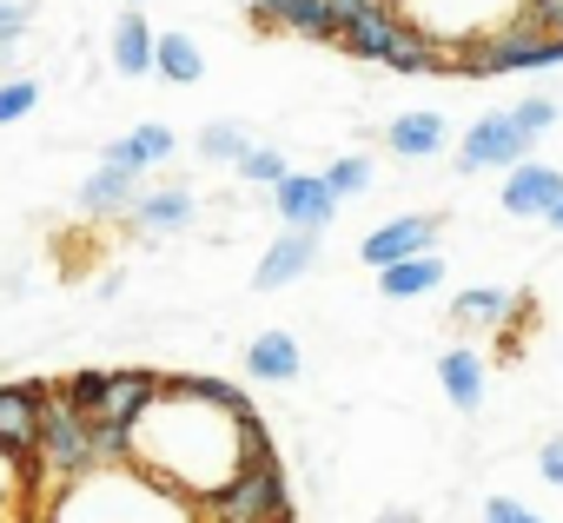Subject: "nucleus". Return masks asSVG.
<instances>
[{"instance_id":"nucleus-1","label":"nucleus","mask_w":563,"mask_h":523,"mask_svg":"<svg viewBox=\"0 0 563 523\" xmlns=\"http://www.w3.org/2000/svg\"><path fill=\"white\" fill-rule=\"evenodd\" d=\"M258 450H272L258 418H232L225 404L199 398L192 378H166V391L126 431V464L140 477H153L159 490L186 497V503L219 497L239 477V464L258 457Z\"/></svg>"},{"instance_id":"nucleus-2","label":"nucleus","mask_w":563,"mask_h":523,"mask_svg":"<svg viewBox=\"0 0 563 523\" xmlns=\"http://www.w3.org/2000/svg\"><path fill=\"white\" fill-rule=\"evenodd\" d=\"M41 523H199V503L159 490L133 464H113V470H93V477L54 490Z\"/></svg>"},{"instance_id":"nucleus-3","label":"nucleus","mask_w":563,"mask_h":523,"mask_svg":"<svg viewBox=\"0 0 563 523\" xmlns=\"http://www.w3.org/2000/svg\"><path fill=\"white\" fill-rule=\"evenodd\" d=\"M391 8L411 34H424L444 60H457V54L497 41L504 27H517L530 14V0H391Z\"/></svg>"},{"instance_id":"nucleus-4","label":"nucleus","mask_w":563,"mask_h":523,"mask_svg":"<svg viewBox=\"0 0 563 523\" xmlns=\"http://www.w3.org/2000/svg\"><path fill=\"white\" fill-rule=\"evenodd\" d=\"M199 516H206V523H292V490H286L278 457H272V450L245 457L239 477H232L219 497L199 503Z\"/></svg>"},{"instance_id":"nucleus-5","label":"nucleus","mask_w":563,"mask_h":523,"mask_svg":"<svg viewBox=\"0 0 563 523\" xmlns=\"http://www.w3.org/2000/svg\"><path fill=\"white\" fill-rule=\"evenodd\" d=\"M550 67H563V41L537 34L530 21H517V27H504L497 41H484V47H471V54L451 60V74H471V80H497V74H550Z\"/></svg>"},{"instance_id":"nucleus-6","label":"nucleus","mask_w":563,"mask_h":523,"mask_svg":"<svg viewBox=\"0 0 563 523\" xmlns=\"http://www.w3.org/2000/svg\"><path fill=\"white\" fill-rule=\"evenodd\" d=\"M332 21H339V41L332 47H345L352 60H391V47H398V34H405V21H398V8L391 0H332Z\"/></svg>"},{"instance_id":"nucleus-7","label":"nucleus","mask_w":563,"mask_h":523,"mask_svg":"<svg viewBox=\"0 0 563 523\" xmlns=\"http://www.w3.org/2000/svg\"><path fill=\"white\" fill-rule=\"evenodd\" d=\"M523 159H530V140L510 120V107L504 113H477L464 126V140H457V173H510Z\"/></svg>"},{"instance_id":"nucleus-8","label":"nucleus","mask_w":563,"mask_h":523,"mask_svg":"<svg viewBox=\"0 0 563 523\" xmlns=\"http://www.w3.org/2000/svg\"><path fill=\"white\" fill-rule=\"evenodd\" d=\"M272 212L286 219V232H325L339 219V192L325 186V173H286L272 186Z\"/></svg>"},{"instance_id":"nucleus-9","label":"nucleus","mask_w":563,"mask_h":523,"mask_svg":"<svg viewBox=\"0 0 563 523\" xmlns=\"http://www.w3.org/2000/svg\"><path fill=\"white\" fill-rule=\"evenodd\" d=\"M438 232H444V219H438V212H405V219H385L378 232H365L358 258H365L372 272H385V266H398V258L438 252Z\"/></svg>"},{"instance_id":"nucleus-10","label":"nucleus","mask_w":563,"mask_h":523,"mask_svg":"<svg viewBox=\"0 0 563 523\" xmlns=\"http://www.w3.org/2000/svg\"><path fill=\"white\" fill-rule=\"evenodd\" d=\"M41 411H47V385H0V450H14L34 464V437H41Z\"/></svg>"},{"instance_id":"nucleus-11","label":"nucleus","mask_w":563,"mask_h":523,"mask_svg":"<svg viewBox=\"0 0 563 523\" xmlns=\"http://www.w3.org/2000/svg\"><path fill=\"white\" fill-rule=\"evenodd\" d=\"M312 266H319V232H278V238L265 245V258L252 266V286H258V292H286V286H299Z\"/></svg>"},{"instance_id":"nucleus-12","label":"nucleus","mask_w":563,"mask_h":523,"mask_svg":"<svg viewBox=\"0 0 563 523\" xmlns=\"http://www.w3.org/2000/svg\"><path fill=\"white\" fill-rule=\"evenodd\" d=\"M179 153V133L173 126H159V120H146V126H133V133H120V140H107L100 146V166H113V173H146V166H166Z\"/></svg>"},{"instance_id":"nucleus-13","label":"nucleus","mask_w":563,"mask_h":523,"mask_svg":"<svg viewBox=\"0 0 563 523\" xmlns=\"http://www.w3.org/2000/svg\"><path fill=\"white\" fill-rule=\"evenodd\" d=\"M563 199V173L543 159H523L504 173V212L510 219H550V205Z\"/></svg>"},{"instance_id":"nucleus-14","label":"nucleus","mask_w":563,"mask_h":523,"mask_svg":"<svg viewBox=\"0 0 563 523\" xmlns=\"http://www.w3.org/2000/svg\"><path fill=\"white\" fill-rule=\"evenodd\" d=\"M159 391H166V378H153V371H107V398H100L93 424L133 431V424H140V411H146Z\"/></svg>"},{"instance_id":"nucleus-15","label":"nucleus","mask_w":563,"mask_h":523,"mask_svg":"<svg viewBox=\"0 0 563 523\" xmlns=\"http://www.w3.org/2000/svg\"><path fill=\"white\" fill-rule=\"evenodd\" d=\"M444 140H451V126H444V113H431V107H411V113H398V120L385 126V146H391L398 159H411V166L438 159Z\"/></svg>"},{"instance_id":"nucleus-16","label":"nucleus","mask_w":563,"mask_h":523,"mask_svg":"<svg viewBox=\"0 0 563 523\" xmlns=\"http://www.w3.org/2000/svg\"><path fill=\"white\" fill-rule=\"evenodd\" d=\"M126 212H133V225H140L146 238H166V232H186V225L199 219V199H192L186 186H153V192H140Z\"/></svg>"},{"instance_id":"nucleus-17","label":"nucleus","mask_w":563,"mask_h":523,"mask_svg":"<svg viewBox=\"0 0 563 523\" xmlns=\"http://www.w3.org/2000/svg\"><path fill=\"white\" fill-rule=\"evenodd\" d=\"M438 385H444V398H451L464 418H477V411H484L490 378H484V358H477L471 345H451V352L438 358Z\"/></svg>"},{"instance_id":"nucleus-18","label":"nucleus","mask_w":563,"mask_h":523,"mask_svg":"<svg viewBox=\"0 0 563 523\" xmlns=\"http://www.w3.org/2000/svg\"><path fill=\"white\" fill-rule=\"evenodd\" d=\"M107 60H113V74H126V80H146V74H153V27H146L140 8H126V14L113 21Z\"/></svg>"},{"instance_id":"nucleus-19","label":"nucleus","mask_w":563,"mask_h":523,"mask_svg":"<svg viewBox=\"0 0 563 523\" xmlns=\"http://www.w3.org/2000/svg\"><path fill=\"white\" fill-rule=\"evenodd\" d=\"M299 365H306V352H299L292 332H258V338L245 345V371H252L258 385H292Z\"/></svg>"},{"instance_id":"nucleus-20","label":"nucleus","mask_w":563,"mask_h":523,"mask_svg":"<svg viewBox=\"0 0 563 523\" xmlns=\"http://www.w3.org/2000/svg\"><path fill=\"white\" fill-rule=\"evenodd\" d=\"M133 199H140V179H133V173L93 166V173L80 179V212H87V219H113V212H126Z\"/></svg>"},{"instance_id":"nucleus-21","label":"nucleus","mask_w":563,"mask_h":523,"mask_svg":"<svg viewBox=\"0 0 563 523\" xmlns=\"http://www.w3.org/2000/svg\"><path fill=\"white\" fill-rule=\"evenodd\" d=\"M438 286H444V258H438V252L398 258V266L378 272V292H385V299H424V292H438Z\"/></svg>"},{"instance_id":"nucleus-22","label":"nucleus","mask_w":563,"mask_h":523,"mask_svg":"<svg viewBox=\"0 0 563 523\" xmlns=\"http://www.w3.org/2000/svg\"><path fill=\"white\" fill-rule=\"evenodd\" d=\"M153 74L173 87H199L206 80V54L192 34H153Z\"/></svg>"},{"instance_id":"nucleus-23","label":"nucleus","mask_w":563,"mask_h":523,"mask_svg":"<svg viewBox=\"0 0 563 523\" xmlns=\"http://www.w3.org/2000/svg\"><path fill=\"white\" fill-rule=\"evenodd\" d=\"M41 503H34V464L0 450V523H27Z\"/></svg>"},{"instance_id":"nucleus-24","label":"nucleus","mask_w":563,"mask_h":523,"mask_svg":"<svg viewBox=\"0 0 563 523\" xmlns=\"http://www.w3.org/2000/svg\"><path fill=\"white\" fill-rule=\"evenodd\" d=\"M510 299H517V292H504V286H464V292L451 299V319H457V325H504V319H510Z\"/></svg>"},{"instance_id":"nucleus-25","label":"nucleus","mask_w":563,"mask_h":523,"mask_svg":"<svg viewBox=\"0 0 563 523\" xmlns=\"http://www.w3.org/2000/svg\"><path fill=\"white\" fill-rule=\"evenodd\" d=\"M278 27H286V34H299V41H319V47H332V41H339L332 0H292V8L278 14Z\"/></svg>"},{"instance_id":"nucleus-26","label":"nucleus","mask_w":563,"mask_h":523,"mask_svg":"<svg viewBox=\"0 0 563 523\" xmlns=\"http://www.w3.org/2000/svg\"><path fill=\"white\" fill-rule=\"evenodd\" d=\"M245 146H252V133H245L239 120H212V126H199V140H192V153H199L206 166H239Z\"/></svg>"},{"instance_id":"nucleus-27","label":"nucleus","mask_w":563,"mask_h":523,"mask_svg":"<svg viewBox=\"0 0 563 523\" xmlns=\"http://www.w3.org/2000/svg\"><path fill=\"white\" fill-rule=\"evenodd\" d=\"M385 67H391V74H451V60H444L424 34H411V27L398 34V47H391V60H385Z\"/></svg>"},{"instance_id":"nucleus-28","label":"nucleus","mask_w":563,"mask_h":523,"mask_svg":"<svg viewBox=\"0 0 563 523\" xmlns=\"http://www.w3.org/2000/svg\"><path fill=\"white\" fill-rule=\"evenodd\" d=\"M286 173H292V159L278 153V146H265V140H252V146L239 153V179H245V186H265V192H272Z\"/></svg>"},{"instance_id":"nucleus-29","label":"nucleus","mask_w":563,"mask_h":523,"mask_svg":"<svg viewBox=\"0 0 563 523\" xmlns=\"http://www.w3.org/2000/svg\"><path fill=\"white\" fill-rule=\"evenodd\" d=\"M325 186H332L339 199H358V192H372V153H339V159L325 166Z\"/></svg>"},{"instance_id":"nucleus-30","label":"nucleus","mask_w":563,"mask_h":523,"mask_svg":"<svg viewBox=\"0 0 563 523\" xmlns=\"http://www.w3.org/2000/svg\"><path fill=\"white\" fill-rule=\"evenodd\" d=\"M510 120H517V126H523V140L537 146V140H543V133L563 120V107H556L550 93H530V100H517V107H510Z\"/></svg>"},{"instance_id":"nucleus-31","label":"nucleus","mask_w":563,"mask_h":523,"mask_svg":"<svg viewBox=\"0 0 563 523\" xmlns=\"http://www.w3.org/2000/svg\"><path fill=\"white\" fill-rule=\"evenodd\" d=\"M60 398H67V404L93 424V411H100V398H107V371H74V378L60 385Z\"/></svg>"},{"instance_id":"nucleus-32","label":"nucleus","mask_w":563,"mask_h":523,"mask_svg":"<svg viewBox=\"0 0 563 523\" xmlns=\"http://www.w3.org/2000/svg\"><path fill=\"white\" fill-rule=\"evenodd\" d=\"M41 107V87L34 80H0V126H14Z\"/></svg>"},{"instance_id":"nucleus-33","label":"nucleus","mask_w":563,"mask_h":523,"mask_svg":"<svg viewBox=\"0 0 563 523\" xmlns=\"http://www.w3.org/2000/svg\"><path fill=\"white\" fill-rule=\"evenodd\" d=\"M192 391L212 398V404H225L232 418H252V398H245V385H232V378H192Z\"/></svg>"},{"instance_id":"nucleus-34","label":"nucleus","mask_w":563,"mask_h":523,"mask_svg":"<svg viewBox=\"0 0 563 523\" xmlns=\"http://www.w3.org/2000/svg\"><path fill=\"white\" fill-rule=\"evenodd\" d=\"M27 21H34V0H0V47H21Z\"/></svg>"},{"instance_id":"nucleus-35","label":"nucleus","mask_w":563,"mask_h":523,"mask_svg":"<svg viewBox=\"0 0 563 523\" xmlns=\"http://www.w3.org/2000/svg\"><path fill=\"white\" fill-rule=\"evenodd\" d=\"M484 523H543V516L517 497H484Z\"/></svg>"},{"instance_id":"nucleus-36","label":"nucleus","mask_w":563,"mask_h":523,"mask_svg":"<svg viewBox=\"0 0 563 523\" xmlns=\"http://www.w3.org/2000/svg\"><path fill=\"white\" fill-rule=\"evenodd\" d=\"M537 477L563 490V431H556V437H543V450H537Z\"/></svg>"},{"instance_id":"nucleus-37","label":"nucleus","mask_w":563,"mask_h":523,"mask_svg":"<svg viewBox=\"0 0 563 523\" xmlns=\"http://www.w3.org/2000/svg\"><path fill=\"white\" fill-rule=\"evenodd\" d=\"M292 0H245V14L258 21V27H278V14H286Z\"/></svg>"},{"instance_id":"nucleus-38","label":"nucleus","mask_w":563,"mask_h":523,"mask_svg":"<svg viewBox=\"0 0 563 523\" xmlns=\"http://www.w3.org/2000/svg\"><path fill=\"white\" fill-rule=\"evenodd\" d=\"M378 523H424V516H418V510H385Z\"/></svg>"},{"instance_id":"nucleus-39","label":"nucleus","mask_w":563,"mask_h":523,"mask_svg":"<svg viewBox=\"0 0 563 523\" xmlns=\"http://www.w3.org/2000/svg\"><path fill=\"white\" fill-rule=\"evenodd\" d=\"M543 225H550V232H563V199L550 205V219H543Z\"/></svg>"},{"instance_id":"nucleus-40","label":"nucleus","mask_w":563,"mask_h":523,"mask_svg":"<svg viewBox=\"0 0 563 523\" xmlns=\"http://www.w3.org/2000/svg\"><path fill=\"white\" fill-rule=\"evenodd\" d=\"M126 8H146V0H126Z\"/></svg>"}]
</instances>
